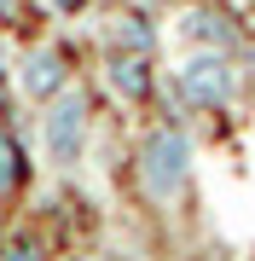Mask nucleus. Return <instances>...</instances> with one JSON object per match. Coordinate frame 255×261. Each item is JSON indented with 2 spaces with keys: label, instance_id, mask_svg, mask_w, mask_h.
<instances>
[{
  "label": "nucleus",
  "instance_id": "nucleus-1",
  "mask_svg": "<svg viewBox=\"0 0 255 261\" xmlns=\"http://www.w3.org/2000/svg\"><path fill=\"white\" fill-rule=\"evenodd\" d=\"M139 174L157 197H174L180 180H186V140L180 134H151L145 151H139Z\"/></svg>",
  "mask_w": 255,
  "mask_h": 261
},
{
  "label": "nucleus",
  "instance_id": "nucleus-2",
  "mask_svg": "<svg viewBox=\"0 0 255 261\" xmlns=\"http://www.w3.org/2000/svg\"><path fill=\"white\" fill-rule=\"evenodd\" d=\"M87 145V116H81V99H58L52 116H47V151L52 163H76Z\"/></svg>",
  "mask_w": 255,
  "mask_h": 261
},
{
  "label": "nucleus",
  "instance_id": "nucleus-3",
  "mask_svg": "<svg viewBox=\"0 0 255 261\" xmlns=\"http://www.w3.org/2000/svg\"><path fill=\"white\" fill-rule=\"evenodd\" d=\"M180 93H186L191 105H226L232 93V70H226V58H191L186 70H180Z\"/></svg>",
  "mask_w": 255,
  "mask_h": 261
},
{
  "label": "nucleus",
  "instance_id": "nucleus-4",
  "mask_svg": "<svg viewBox=\"0 0 255 261\" xmlns=\"http://www.w3.org/2000/svg\"><path fill=\"white\" fill-rule=\"evenodd\" d=\"M58 82H64V58H58V53H29V64H23V93H29V99H47V93H58Z\"/></svg>",
  "mask_w": 255,
  "mask_h": 261
},
{
  "label": "nucleus",
  "instance_id": "nucleus-5",
  "mask_svg": "<svg viewBox=\"0 0 255 261\" xmlns=\"http://www.w3.org/2000/svg\"><path fill=\"white\" fill-rule=\"evenodd\" d=\"M116 87H128V93H145V70H139V64H116Z\"/></svg>",
  "mask_w": 255,
  "mask_h": 261
},
{
  "label": "nucleus",
  "instance_id": "nucleus-6",
  "mask_svg": "<svg viewBox=\"0 0 255 261\" xmlns=\"http://www.w3.org/2000/svg\"><path fill=\"white\" fill-rule=\"evenodd\" d=\"M0 180H12V145H6V134H0Z\"/></svg>",
  "mask_w": 255,
  "mask_h": 261
},
{
  "label": "nucleus",
  "instance_id": "nucleus-7",
  "mask_svg": "<svg viewBox=\"0 0 255 261\" xmlns=\"http://www.w3.org/2000/svg\"><path fill=\"white\" fill-rule=\"evenodd\" d=\"M58 6H76V0H58Z\"/></svg>",
  "mask_w": 255,
  "mask_h": 261
},
{
  "label": "nucleus",
  "instance_id": "nucleus-8",
  "mask_svg": "<svg viewBox=\"0 0 255 261\" xmlns=\"http://www.w3.org/2000/svg\"><path fill=\"white\" fill-rule=\"evenodd\" d=\"M0 70H6V64H0Z\"/></svg>",
  "mask_w": 255,
  "mask_h": 261
}]
</instances>
